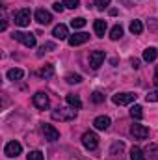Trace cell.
Returning <instances> with one entry per match:
<instances>
[{
	"instance_id": "6da1fadb",
	"label": "cell",
	"mask_w": 158,
	"mask_h": 160,
	"mask_svg": "<svg viewBox=\"0 0 158 160\" xmlns=\"http://www.w3.org/2000/svg\"><path fill=\"white\" fill-rule=\"evenodd\" d=\"M77 118V108H58L52 112V119L56 121H73Z\"/></svg>"
},
{
	"instance_id": "7a4b0ae2",
	"label": "cell",
	"mask_w": 158,
	"mask_h": 160,
	"mask_svg": "<svg viewBox=\"0 0 158 160\" xmlns=\"http://www.w3.org/2000/svg\"><path fill=\"white\" fill-rule=\"evenodd\" d=\"M136 97H138L136 93H117V95L112 97V101L117 106H126V104H132L136 101Z\"/></svg>"
},
{
	"instance_id": "3957f363",
	"label": "cell",
	"mask_w": 158,
	"mask_h": 160,
	"mask_svg": "<svg viewBox=\"0 0 158 160\" xmlns=\"http://www.w3.org/2000/svg\"><path fill=\"white\" fill-rule=\"evenodd\" d=\"M82 143H84V147H86V149L95 151V149H97V145H99V138H97V134H95V132H84V134H82Z\"/></svg>"
},
{
	"instance_id": "277c9868",
	"label": "cell",
	"mask_w": 158,
	"mask_h": 160,
	"mask_svg": "<svg viewBox=\"0 0 158 160\" xmlns=\"http://www.w3.org/2000/svg\"><path fill=\"white\" fill-rule=\"evenodd\" d=\"M13 39L21 41L24 47H28V48H32V47H36V36L34 34H24V32H15L13 34Z\"/></svg>"
},
{
	"instance_id": "5b68a950",
	"label": "cell",
	"mask_w": 158,
	"mask_h": 160,
	"mask_svg": "<svg viewBox=\"0 0 158 160\" xmlns=\"http://www.w3.org/2000/svg\"><path fill=\"white\" fill-rule=\"evenodd\" d=\"M32 102H34V106H36V108H39V110H47V108H48V104H50L48 95H47V93H43V91H37V93L34 95Z\"/></svg>"
},
{
	"instance_id": "8992f818",
	"label": "cell",
	"mask_w": 158,
	"mask_h": 160,
	"mask_svg": "<svg viewBox=\"0 0 158 160\" xmlns=\"http://www.w3.org/2000/svg\"><path fill=\"white\" fill-rule=\"evenodd\" d=\"M30 19H32V13H30V9H26V8L15 13V24H17V26H28V24H30Z\"/></svg>"
},
{
	"instance_id": "52a82bcc",
	"label": "cell",
	"mask_w": 158,
	"mask_h": 160,
	"mask_svg": "<svg viewBox=\"0 0 158 160\" xmlns=\"http://www.w3.org/2000/svg\"><path fill=\"white\" fill-rule=\"evenodd\" d=\"M4 153H6V157L15 158V157H19V155L22 153V145H21L19 142H9V143H6V147H4Z\"/></svg>"
},
{
	"instance_id": "ba28073f",
	"label": "cell",
	"mask_w": 158,
	"mask_h": 160,
	"mask_svg": "<svg viewBox=\"0 0 158 160\" xmlns=\"http://www.w3.org/2000/svg\"><path fill=\"white\" fill-rule=\"evenodd\" d=\"M104 58H106V54H104L102 50H93V52L89 54V65H91L93 69H97V67L102 65Z\"/></svg>"
},
{
	"instance_id": "9c48e42d",
	"label": "cell",
	"mask_w": 158,
	"mask_h": 160,
	"mask_svg": "<svg viewBox=\"0 0 158 160\" xmlns=\"http://www.w3.org/2000/svg\"><path fill=\"white\" fill-rule=\"evenodd\" d=\"M43 134H45V140H48V142H56V140H60V130L54 128V127L48 125V123L43 125Z\"/></svg>"
},
{
	"instance_id": "30bf717a",
	"label": "cell",
	"mask_w": 158,
	"mask_h": 160,
	"mask_svg": "<svg viewBox=\"0 0 158 160\" xmlns=\"http://www.w3.org/2000/svg\"><path fill=\"white\" fill-rule=\"evenodd\" d=\"M130 134L136 138V140H145L149 136V128L143 127V125H132L130 127Z\"/></svg>"
},
{
	"instance_id": "8fae6325",
	"label": "cell",
	"mask_w": 158,
	"mask_h": 160,
	"mask_svg": "<svg viewBox=\"0 0 158 160\" xmlns=\"http://www.w3.org/2000/svg\"><path fill=\"white\" fill-rule=\"evenodd\" d=\"M89 39V34H86V32H77V34H73V36H69V45L71 47H78V45H84L86 41Z\"/></svg>"
},
{
	"instance_id": "7c38bea8",
	"label": "cell",
	"mask_w": 158,
	"mask_h": 160,
	"mask_svg": "<svg viewBox=\"0 0 158 160\" xmlns=\"http://www.w3.org/2000/svg\"><path fill=\"white\" fill-rule=\"evenodd\" d=\"M52 36L56 38V39H69V30H67V26L65 24H58V26H54V30H52Z\"/></svg>"
},
{
	"instance_id": "4fadbf2b",
	"label": "cell",
	"mask_w": 158,
	"mask_h": 160,
	"mask_svg": "<svg viewBox=\"0 0 158 160\" xmlns=\"http://www.w3.org/2000/svg\"><path fill=\"white\" fill-rule=\"evenodd\" d=\"M36 21H37L39 24H50V22H52V15H50V11H47V9H37V11H36Z\"/></svg>"
},
{
	"instance_id": "5bb4252c",
	"label": "cell",
	"mask_w": 158,
	"mask_h": 160,
	"mask_svg": "<svg viewBox=\"0 0 158 160\" xmlns=\"http://www.w3.org/2000/svg\"><path fill=\"white\" fill-rule=\"evenodd\" d=\"M110 125H112V121H110L108 116H99V118H95V121H93V127L97 130H106Z\"/></svg>"
},
{
	"instance_id": "9a60e30c",
	"label": "cell",
	"mask_w": 158,
	"mask_h": 160,
	"mask_svg": "<svg viewBox=\"0 0 158 160\" xmlns=\"http://www.w3.org/2000/svg\"><path fill=\"white\" fill-rule=\"evenodd\" d=\"M106 28H108V24H106V21H102V19L95 21V24H93V30H95V34H97L99 38H104Z\"/></svg>"
},
{
	"instance_id": "2e32d148",
	"label": "cell",
	"mask_w": 158,
	"mask_h": 160,
	"mask_svg": "<svg viewBox=\"0 0 158 160\" xmlns=\"http://www.w3.org/2000/svg\"><path fill=\"white\" fill-rule=\"evenodd\" d=\"M65 101H67V104H69L71 108H77V110L82 108V101H80L78 95H75V93H69V95L65 97Z\"/></svg>"
},
{
	"instance_id": "e0dca14e",
	"label": "cell",
	"mask_w": 158,
	"mask_h": 160,
	"mask_svg": "<svg viewBox=\"0 0 158 160\" xmlns=\"http://www.w3.org/2000/svg\"><path fill=\"white\" fill-rule=\"evenodd\" d=\"M130 160H147V155H145V151L143 149H140V147H132L130 149Z\"/></svg>"
},
{
	"instance_id": "ac0fdd59",
	"label": "cell",
	"mask_w": 158,
	"mask_h": 160,
	"mask_svg": "<svg viewBox=\"0 0 158 160\" xmlns=\"http://www.w3.org/2000/svg\"><path fill=\"white\" fill-rule=\"evenodd\" d=\"M156 58H158V50L155 47H149V48L143 50V60H145V62H155Z\"/></svg>"
},
{
	"instance_id": "d6986e66",
	"label": "cell",
	"mask_w": 158,
	"mask_h": 160,
	"mask_svg": "<svg viewBox=\"0 0 158 160\" xmlns=\"http://www.w3.org/2000/svg\"><path fill=\"white\" fill-rule=\"evenodd\" d=\"M37 75H39L41 78H50V77L54 75V67H52L50 63H47V65H43L39 71H37Z\"/></svg>"
},
{
	"instance_id": "ffe728a7",
	"label": "cell",
	"mask_w": 158,
	"mask_h": 160,
	"mask_svg": "<svg viewBox=\"0 0 158 160\" xmlns=\"http://www.w3.org/2000/svg\"><path fill=\"white\" fill-rule=\"evenodd\" d=\"M145 153H147L149 160H158V143H149Z\"/></svg>"
},
{
	"instance_id": "44dd1931",
	"label": "cell",
	"mask_w": 158,
	"mask_h": 160,
	"mask_svg": "<svg viewBox=\"0 0 158 160\" xmlns=\"http://www.w3.org/2000/svg\"><path fill=\"white\" fill-rule=\"evenodd\" d=\"M130 32H132L134 36H140V34L143 32V24H141V21H136V19H134V21L130 22Z\"/></svg>"
},
{
	"instance_id": "7402d4cb",
	"label": "cell",
	"mask_w": 158,
	"mask_h": 160,
	"mask_svg": "<svg viewBox=\"0 0 158 160\" xmlns=\"http://www.w3.org/2000/svg\"><path fill=\"white\" fill-rule=\"evenodd\" d=\"M22 77H24V71H22V69H15V67H13V69L7 71V78L9 80H21Z\"/></svg>"
},
{
	"instance_id": "603a6c76",
	"label": "cell",
	"mask_w": 158,
	"mask_h": 160,
	"mask_svg": "<svg viewBox=\"0 0 158 160\" xmlns=\"http://www.w3.org/2000/svg\"><path fill=\"white\" fill-rule=\"evenodd\" d=\"M143 108L140 106V104H134L132 108H130V116H132V119H136V121H140L141 118H143V112H141Z\"/></svg>"
},
{
	"instance_id": "cb8c5ba5",
	"label": "cell",
	"mask_w": 158,
	"mask_h": 160,
	"mask_svg": "<svg viewBox=\"0 0 158 160\" xmlns=\"http://www.w3.org/2000/svg\"><path fill=\"white\" fill-rule=\"evenodd\" d=\"M123 38V28L119 26V24H116L112 30H110V39H114V41H117Z\"/></svg>"
},
{
	"instance_id": "d4e9b609",
	"label": "cell",
	"mask_w": 158,
	"mask_h": 160,
	"mask_svg": "<svg viewBox=\"0 0 158 160\" xmlns=\"http://www.w3.org/2000/svg\"><path fill=\"white\" fill-rule=\"evenodd\" d=\"M91 101H93L95 104H101V102L104 101V93H101V91H93V93H91Z\"/></svg>"
},
{
	"instance_id": "484cf974",
	"label": "cell",
	"mask_w": 158,
	"mask_h": 160,
	"mask_svg": "<svg viewBox=\"0 0 158 160\" xmlns=\"http://www.w3.org/2000/svg\"><path fill=\"white\" fill-rule=\"evenodd\" d=\"M71 26L77 30V28H84L86 26V19H82V17H77V19H73L71 21Z\"/></svg>"
},
{
	"instance_id": "4316f807",
	"label": "cell",
	"mask_w": 158,
	"mask_h": 160,
	"mask_svg": "<svg viewBox=\"0 0 158 160\" xmlns=\"http://www.w3.org/2000/svg\"><path fill=\"white\" fill-rule=\"evenodd\" d=\"M67 82H69V84H80V82H82V77H80V75H75V73H71V75H67Z\"/></svg>"
},
{
	"instance_id": "83f0119b",
	"label": "cell",
	"mask_w": 158,
	"mask_h": 160,
	"mask_svg": "<svg viewBox=\"0 0 158 160\" xmlns=\"http://www.w3.org/2000/svg\"><path fill=\"white\" fill-rule=\"evenodd\" d=\"M62 4H63L65 8L75 9V8H78V6H80V0H62Z\"/></svg>"
},
{
	"instance_id": "f1b7e54d",
	"label": "cell",
	"mask_w": 158,
	"mask_h": 160,
	"mask_svg": "<svg viewBox=\"0 0 158 160\" xmlns=\"http://www.w3.org/2000/svg\"><path fill=\"white\" fill-rule=\"evenodd\" d=\"M123 149H125V143H123V142H117V143H114V145H112V149H110V153H112V155H117V151L121 153Z\"/></svg>"
},
{
	"instance_id": "f546056e",
	"label": "cell",
	"mask_w": 158,
	"mask_h": 160,
	"mask_svg": "<svg viewBox=\"0 0 158 160\" xmlns=\"http://www.w3.org/2000/svg\"><path fill=\"white\" fill-rule=\"evenodd\" d=\"M110 2H112V0H95V6H97V9L102 11V9H106V8L110 6Z\"/></svg>"
},
{
	"instance_id": "4dcf8cb0",
	"label": "cell",
	"mask_w": 158,
	"mask_h": 160,
	"mask_svg": "<svg viewBox=\"0 0 158 160\" xmlns=\"http://www.w3.org/2000/svg\"><path fill=\"white\" fill-rule=\"evenodd\" d=\"M147 102H158V89L147 93Z\"/></svg>"
},
{
	"instance_id": "1f68e13d",
	"label": "cell",
	"mask_w": 158,
	"mask_h": 160,
	"mask_svg": "<svg viewBox=\"0 0 158 160\" xmlns=\"http://www.w3.org/2000/svg\"><path fill=\"white\" fill-rule=\"evenodd\" d=\"M28 160H43V153L41 151H30Z\"/></svg>"
},
{
	"instance_id": "d6a6232c",
	"label": "cell",
	"mask_w": 158,
	"mask_h": 160,
	"mask_svg": "<svg viewBox=\"0 0 158 160\" xmlns=\"http://www.w3.org/2000/svg\"><path fill=\"white\" fill-rule=\"evenodd\" d=\"M54 48H56V45H54V43H45V45L41 47V50H39V56L43 54V52H47V50H54Z\"/></svg>"
},
{
	"instance_id": "836d02e7",
	"label": "cell",
	"mask_w": 158,
	"mask_h": 160,
	"mask_svg": "<svg viewBox=\"0 0 158 160\" xmlns=\"http://www.w3.org/2000/svg\"><path fill=\"white\" fill-rule=\"evenodd\" d=\"M63 8H65V6H63L62 2H54V4H52V9H54V11H58V13H62V11H63Z\"/></svg>"
},
{
	"instance_id": "e575fe53",
	"label": "cell",
	"mask_w": 158,
	"mask_h": 160,
	"mask_svg": "<svg viewBox=\"0 0 158 160\" xmlns=\"http://www.w3.org/2000/svg\"><path fill=\"white\" fill-rule=\"evenodd\" d=\"M149 30H158V19H151L149 21Z\"/></svg>"
},
{
	"instance_id": "d590c367",
	"label": "cell",
	"mask_w": 158,
	"mask_h": 160,
	"mask_svg": "<svg viewBox=\"0 0 158 160\" xmlns=\"http://www.w3.org/2000/svg\"><path fill=\"white\" fill-rule=\"evenodd\" d=\"M132 67L138 69V67H140V60H132Z\"/></svg>"
},
{
	"instance_id": "8d00e7d4",
	"label": "cell",
	"mask_w": 158,
	"mask_h": 160,
	"mask_svg": "<svg viewBox=\"0 0 158 160\" xmlns=\"http://www.w3.org/2000/svg\"><path fill=\"white\" fill-rule=\"evenodd\" d=\"M155 84L158 86V65L155 67Z\"/></svg>"
}]
</instances>
